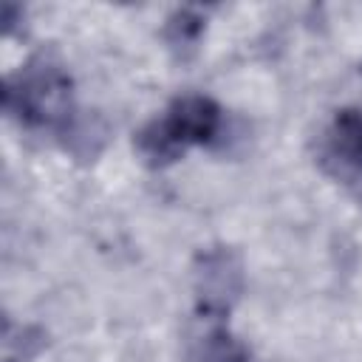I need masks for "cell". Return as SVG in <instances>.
<instances>
[{
  "instance_id": "5b68a950",
  "label": "cell",
  "mask_w": 362,
  "mask_h": 362,
  "mask_svg": "<svg viewBox=\"0 0 362 362\" xmlns=\"http://www.w3.org/2000/svg\"><path fill=\"white\" fill-rule=\"evenodd\" d=\"M204 34H206V14L201 8L184 6V8H175L164 20V42L181 62L198 51Z\"/></svg>"
},
{
  "instance_id": "ba28073f",
  "label": "cell",
  "mask_w": 362,
  "mask_h": 362,
  "mask_svg": "<svg viewBox=\"0 0 362 362\" xmlns=\"http://www.w3.org/2000/svg\"><path fill=\"white\" fill-rule=\"evenodd\" d=\"M45 348V334L34 325H3V362H31Z\"/></svg>"
},
{
  "instance_id": "6da1fadb",
  "label": "cell",
  "mask_w": 362,
  "mask_h": 362,
  "mask_svg": "<svg viewBox=\"0 0 362 362\" xmlns=\"http://www.w3.org/2000/svg\"><path fill=\"white\" fill-rule=\"evenodd\" d=\"M3 107L23 127L54 130L57 136L79 113L74 105V79L51 54H37L6 76Z\"/></svg>"
},
{
  "instance_id": "52a82bcc",
  "label": "cell",
  "mask_w": 362,
  "mask_h": 362,
  "mask_svg": "<svg viewBox=\"0 0 362 362\" xmlns=\"http://www.w3.org/2000/svg\"><path fill=\"white\" fill-rule=\"evenodd\" d=\"M59 139H62V147L71 156H76L79 161H90L102 150V144H105V124L96 116L88 119V116L76 113L68 122V127L59 133Z\"/></svg>"
},
{
  "instance_id": "3957f363",
  "label": "cell",
  "mask_w": 362,
  "mask_h": 362,
  "mask_svg": "<svg viewBox=\"0 0 362 362\" xmlns=\"http://www.w3.org/2000/svg\"><path fill=\"white\" fill-rule=\"evenodd\" d=\"M246 288L243 260L232 246L212 243L192 260V294L195 308L206 320H223L238 305Z\"/></svg>"
},
{
  "instance_id": "8992f818",
  "label": "cell",
  "mask_w": 362,
  "mask_h": 362,
  "mask_svg": "<svg viewBox=\"0 0 362 362\" xmlns=\"http://www.w3.org/2000/svg\"><path fill=\"white\" fill-rule=\"evenodd\" d=\"M189 362H252V354L229 328L212 325L192 339Z\"/></svg>"
},
{
  "instance_id": "277c9868",
  "label": "cell",
  "mask_w": 362,
  "mask_h": 362,
  "mask_svg": "<svg viewBox=\"0 0 362 362\" xmlns=\"http://www.w3.org/2000/svg\"><path fill=\"white\" fill-rule=\"evenodd\" d=\"M322 167L339 181H362V110H337L320 141Z\"/></svg>"
},
{
  "instance_id": "7a4b0ae2",
  "label": "cell",
  "mask_w": 362,
  "mask_h": 362,
  "mask_svg": "<svg viewBox=\"0 0 362 362\" xmlns=\"http://www.w3.org/2000/svg\"><path fill=\"white\" fill-rule=\"evenodd\" d=\"M221 133V107L204 93H187L136 133V150L150 167L175 164L189 147H204Z\"/></svg>"
}]
</instances>
